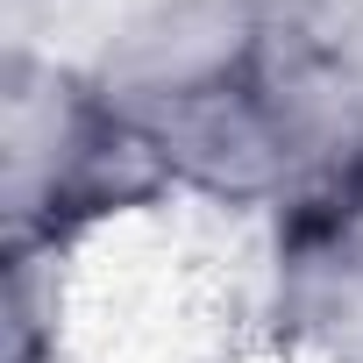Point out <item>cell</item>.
Instances as JSON below:
<instances>
[{
    "instance_id": "obj_1",
    "label": "cell",
    "mask_w": 363,
    "mask_h": 363,
    "mask_svg": "<svg viewBox=\"0 0 363 363\" xmlns=\"http://www.w3.org/2000/svg\"><path fill=\"white\" fill-rule=\"evenodd\" d=\"M171 178L107 86L36 43H8L0 72V228L8 264H57L100 221L157 207Z\"/></svg>"
},
{
    "instance_id": "obj_2",
    "label": "cell",
    "mask_w": 363,
    "mask_h": 363,
    "mask_svg": "<svg viewBox=\"0 0 363 363\" xmlns=\"http://www.w3.org/2000/svg\"><path fill=\"white\" fill-rule=\"evenodd\" d=\"M271 320L320 363H363V157L278 214Z\"/></svg>"
},
{
    "instance_id": "obj_3",
    "label": "cell",
    "mask_w": 363,
    "mask_h": 363,
    "mask_svg": "<svg viewBox=\"0 0 363 363\" xmlns=\"http://www.w3.org/2000/svg\"><path fill=\"white\" fill-rule=\"evenodd\" d=\"M342 65H349V79H356V93H363V15L342 22Z\"/></svg>"
},
{
    "instance_id": "obj_4",
    "label": "cell",
    "mask_w": 363,
    "mask_h": 363,
    "mask_svg": "<svg viewBox=\"0 0 363 363\" xmlns=\"http://www.w3.org/2000/svg\"><path fill=\"white\" fill-rule=\"evenodd\" d=\"M306 8H320V15L342 29V22H356V15H363V0H306Z\"/></svg>"
}]
</instances>
